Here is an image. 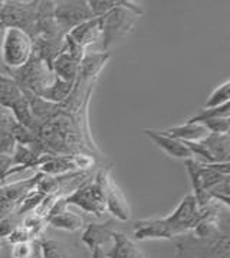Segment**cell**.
<instances>
[{
    "instance_id": "277c9868",
    "label": "cell",
    "mask_w": 230,
    "mask_h": 258,
    "mask_svg": "<svg viewBox=\"0 0 230 258\" xmlns=\"http://www.w3.org/2000/svg\"><path fill=\"white\" fill-rule=\"evenodd\" d=\"M229 237L203 238L188 232L171 242L177 248L176 258H230Z\"/></svg>"
},
{
    "instance_id": "e575fe53",
    "label": "cell",
    "mask_w": 230,
    "mask_h": 258,
    "mask_svg": "<svg viewBox=\"0 0 230 258\" xmlns=\"http://www.w3.org/2000/svg\"><path fill=\"white\" fill-rule=\"evenodd\" d=\"M6 244H8V242H6V239H3V238H0V252L3 251V248L6 247Z\"/></svg>"
},
{
    "instance_id": "6da1fadb",
    "label": "cell",
    "mask_w": 230,
    "mask_h": 258,
    "mask_svg": "<svg viewBox=\"0 0 230 258\" xmlns=\"http://www.w3.org/2000/svg\"><path fill=\"white\" fill-rule=\"evenodd\" d=\"M204 215V208H199L193 194H187L178 202L177 208L164 218L140 219L134 224V238L146 239H167L186 235L197 227Z\"/></svg>"
},
{
    "instance_id": "5bb4252c",
    "label": "cell",
    "mask_w": 230,
    "mask_h": 258,
    "mask_svg": "<svg viewBox=\"0 0 230 258\" xmlns=\"http://www.w3.org/2000/svg\"><path fill=\"white\" fill-rule=\"evenodd\" d=\"M105 209L121 222H127L131 218V208L128 205L126 197L111 179L105 187Z\"/></svg>"
},
{
    "instance_id": "f546056e",
    "label": "cell",
    "mask_w": 230,
    "mask_h": 258,
    "mask_svg": "<svg viewBox=\"0 0 230 258\" xmlns=\"http://www.w3.org/2000/svg\"><path fill=\"white\" fill-rule=\"evenodd\" d=\"M32 241H33V239H32L31 232L23 227V225L16 228L11 235L6 238V242H8V244H12V245L22 244V242H32Z\"/></svg>"
},
{
    "instance_id": "3957f363",
    "label": "cell",
    "mask_w": 230,
    "mask_h": 258,
    "mask_svg": "<svg viewBox=\"0 0 230 258\" xmlns=\"http://www.w3.org/2000/svg\"><path fill=\"white\" fill-rule=\"evenodd\" d=\"M187 167L188 176L193 186V197L196 198V202L199 208H206L211 202L209 197V190H211L216 185H219L221 180H224L230 173V163H200L194 157L184 160Z\"/></svg>"
},
{
    "instance_id": "ba28073f",
    "label": "cell",
    "mask_w": 230,
    "mask_h": 258,
    "mask_svg": "<svg viewBox=\"0 0 230 258\" xmlns=\"http://www.w3.org/2000/svg\"><path fill=\"white\" fill-rule=\"evenodd\" d=\"M38 2H5L0 11V23L5 28L21 29L32 39L35 38V22H36Z\"/></svg>"
},
{
    "instance_id": "7a4b0ae2",
    "label": "cell",
    "mask_w": 230,
    "mask_h": 258,
    "mask_svg": "<svg viewBox=\"0 0 230 258\" xmlns=\"http://www.w3.org/2000/svg\"><path fill=\"white\" fill-rule=\"evenodd\" d=\"M144 12L140 5L130 0H118L114 9L99 18L101 22V36H102V51L108 52L115 42L126 38L136 26L137 19Z\"/></svg>"
},
{
    "instance_id": "4fadbf2b",
    "label": "cell",
    "mask_w": 230,
    "mask_h": 258,
    "mask_svg": "<svg viewBox=\"0 0 230 258\" xmlns=\"http://www.w3.org/2000/svg\"><path fill=\"white\" fill-rule=\"evenodd\" d=\"M114 231V221H106L102 224L89 222L88 225H85L81 241L92 252L96 248H102L106 242L112 241Z\"/></svg>"
},
{
    "instance_id": "4dcf8cb0",
    "label": "cell",
    "mask_w": 230,
    "mask_h": 258,
    "mask_svg": "<svg viewBox=\"0 0 230 258\" xmlns=\"http://www.w3.org/2000/svg\"><path fill=\"white\" fill-rule=\"evenodd\" d=\"M33 249V241L32 242H22L12 247V258H28Z\"/></svg>"
},
{
    "instance_id": "44dd1931",
    "label": "cell",
    "mask_w": 230,
    "mask_h": 258,
    "mask_svg": "<svg viewBox=\"0 0 230 258\" xmlns=\"http://www.w3.org/2000/svg\"><path fill=\"white\" fill-rule=\"evenodd\" d=\"M204 147L209 150L214 163L229 162L230 157V137L229 135H209L201 140Z\"/></svg>"
},
{
    "instance_id": "d6a6232c",
    "label": "cell",
    "mask_w": 230,
    "mask_h": 258,
    "mask_svg": "<svg viewBox=\"0 0 230 258\" xmlns=\"http://www.w3.org/2000/svg\"><path fill=\"white\" fill-rule=\"evenodd\" d=\"M28 258H42V254H41V247H39L38 241H33V249H32V254Z\"/></svg>"
},
{
    "instance_id": "d6986e66",
    "label": "cell",
    "mask_w": 230,
    "mask_h": 258,
    "mask_svg": "<svg viewBox=\"0 0 230 258\" xmlns=\"http://www.w3.org/2000/svg\"><path fill=\"white\" fill-rule=\"evenodd\" d=\"M73 83H66L59 80L58 77L53 75V81L46 88H43L41 93L38 94L36 97L41 98L43 101L51 104H62L63 101H66L69 98V95L73 90Z\"/></svg>"
},
{
    "instance_id": "30bf717a",
    "label": "cell",
    "mask_w": 230,
    "mask_h": 258,
    "mask_svg": "<svg viewBox=\"0 0 230 258\" xmlns=\"http://www.w3.org/2000/svg\"><path fill=\"white\" fill-rule=\"evenodd\" d=\"M43 173H36L33 177L19 180L11 185L0 186V219L11 215L21 205V202L36 187Z\"/></svg>"
},
{
    "instance_id": "9c48e42d",
    "label": "cell",
    "mask_w": 230,
    "mask_h": 258,
    "mask_svg": "<svg viewBox=\"0 0 230 258\" xmlns=\"http://www.w3.org/2000/svg\"><path fill=\"white\" fill-rule=\"evenodd\" d=\"M55 21L63 35L69 33L73 28L86 21L94 19L95 16L85 0H66V2H55Z\"/></svg>"
},
{
    "instance_id": "4316f807",
    "label": "cell",
    "mask_w": 230,
    "mask_h": 258,
    "mask_svg": "<svg viewBox=\"0 0 230 258\" xmlns=\"http://www.w3.org/2000/svg\"><path fill=\"white\" fill-rule=\"evenodd\" d=\"M22 221H23V217L18 215L16 212H12L11 215L0 219V238L6 239L16 228L21 227Z\"/></svg>"
},
{
    "instance_id": "52a82bcc",
    "label": "cell",
    "mask_w": 230,
    "mask_h": 258,
    "mask_svg": "<svg viewBox=\"0 0 230 258\" xmlns=\"http://www.w3.org/2000/svg\"><path fill=\"white\" fill-rule=\"evenodd\" d=\"M8 75L21 87L23 91L33 95L42 91L53 81V74L51 68L38 56L32 55V58L23 67L18 70H8Z\"/></svg>"
},
{
    "instance_id": "8fae6325",
    "label": "cell",
    "mask_w": 230,
    "mask_h": 258,
    "mask_svg": "<svg viewBox=\"0 0 230 258\" xmlns=\"http://www.w3.org/2000/svg\"><path fill=\"white\" fill-rule=\"evenodd\" d=\"M55 2H38L36 22H35V38H61L65 36L55 21ZM33 38V39H35Z\"/></svg>"
},
{
    "instance_id": "836d02e7",
    "label": "cell",
    "mask_w": 230,
    "mask_h": 258,
    "mask_svg": "<svg viewBox=\"0 0 230 258\" xmlns=\"http://www.w3.org/2000/svg\"><path fill=\"white\" fill-rule=\"evenodd\" d=\"M92 258H106L105 257V251L102 248H96L95 251H92Z\"/></svg>"
},
{
    "instance_id": "8992f818",
    "label": "cell",
    "mask_w": 230,
    "mask_h": 258,
    "mask_svg": "<svg viewBox=\"0 0 230 258\" xmlns=\"http://www.w3.org/2000/svg\"><path fill=\"white\" fill-rule=\"evenodd\" d=\"M2 62L6 70H18L29 61L33 55V41L29 35L16 28H6L2 48Z\"/></svg>"
},
{
    "instance_id": "d590c367",
    "label": "cell",
    "mask_w": 230,
    "mask_h": 258,
    "mask_svg": "<svg viewBox=\"0 0 230 258\" xmlns=\"http://www.w3.org/2000/svg\"><path fill=\"white\" fill-rule=\"evenodd\" d=\"M3 5H5V2H3V0H0V11H2V8H3Z\"/></svg>"
},
{
    "instance_id": "2e32d148",
    "label": "cell",
    "mask_w": 230,
    "mask_h": 258,
    "mask_svg": "<svg viewBox=\"0 0 230 258\" xmlns=\"http://www.w3.org/2000/svg\"><path fill=\"white\" fill-rule=\"evenodd\" d=\"M112 241H114V245L111 248V251L105 252L106 258H146L140 247L124 232L114 231Z\"/></svg>"
},
{
    "instance_id": "e0dca14e",
    "label": "cell",
    "mask_w": 230,
    "mask_h": 258,
    "mask_svg": "<svg viewBox=\"0 0 230 258\" xmlns=\"http://www.w3.org/2000/svg\"><path fill=\"white\" fill-rule=\"evenodd\" d=\"M76 45H79L81 48H86L88 45L94 43L98 41V38L101 36V22L99 18H94L91 21H86L81 25H78L76 28H73L69 33H66Z\"/></svg>"
},
{
    "instance_id": "cb8c5ba5",
    "label": "cell",
    "mask_w": 230,
    "mask_h": 258,
    "mask_svg": "<svg viewBox=\"0 0 230 258\" xmlns=\"http://www.w3.org/2000/svg\"><path fill=\"white\" fill-rule=\"evenodd\" d=\"M230 115V105L229 103L223 104L220 107L214 108H203L200 110L199 114L193 115L191 118H188L186 123H203L206 120H213V118H224Z\"/></svg>"
},
{
    "instance_id": "ffe728a7",
    "label": "cell",
    "mask_w": 230,
    "mask_h": 258,
    "mask_svg": "<svg viewBox=\"0 0 230 258\" xmlns=\"http://www.w3.org/2000/svg\"><path fill=\"white\" fill-rule=\"evenodd\" d=\"M46 224L55 229H62V231H68V232H76V231H81L85 228L84 218L72 211H68V209H63L61 212L46 218Z\"/></svg>"
},
{
    "instance_id": "7c38bea8",
    "label": "cell",
    "mask_w": 230,
    "mask_h": 258,
    "mask_svg": "<svg viewBox=\"0 0 230 258\" xmlns=\"http://www.w3.org/2000/svg\"><path fill=\"white\" fill-rule=\"evenodd\" d=\"M143 133L146 136H148V137L153 140V143L157 146L158 149H161L166 155L170 156V157H173V159L187 160V159H191V157H193L191 153H190V150L187 149V146L184 145L183 142L177 140V139L166 135L164 132H156V130L147 128Z\"/></svg>"
},
{
    "instance_id": "7402d4cb",
    "label": "cell",
    "mask_w": 230,
    "mask_h": 258,
    "mask_svg": "<svg viewBox=\"0 0 230 258\" xmlns=\"http://www.w3.org/2000/svg\"><path fill=\"white\" fill-rule=\"evenodd\" d=\"M109 53H85L82 61L79 63V73H78V80H89L92 75L98 74L101 68L105 67L106 61L109 59Z\"/></svg>"
},
{
    "instance_id": "9a60e30c",
    "label": "cell",
    "mask_w": 230,
    "mask_h": 258,
    "mask_svg": "<svg viewBox=\"0 0 230 258\" xmlns=\"http://www.w3.org/2000/svg\"><path fill=\"white\" fill-rule=\"evenodd\" d=\"M79 63L81 62L75 59L72 55L63 49L51 65V71L55 77L59 80L66 81V83H73L78 80V73H79Z\"/></svg>"
},
{
    "instance_id": "ac0fdd59",
    "label": "cell",
    "mask_w": 230,
    "mask_h": 258,
    "mask_svg": "<svg viewBox=\"0 0 230 258\" xmlns=\"http://www.w3.org/2000/svg\"><path fill=\"white\" fill-rule=\"evenodd\" d=\"M166 135L177 139L183 143H196L204 140L210 135L207 128L200 123H184L181 125L170 127L167 130H163Z\"/></svg>"
},
{
    "instance_id": "83f0119b",
    "label": "cell",
    "mask_w": 230,
    "mask_h": 258,
    "mask_svg": "<svg viewBox=\"0 0 230 258\" xmlns=\"http://www.w3.org/2000/svg\"><path fill=\"white\" fill-rule=\"evenodd\" d=\"M203 124L210 135H229L230 132V118L224 117V118H213V120H206Z\"/></svg>"
},
{
    "instance_id": "1f68e13d",
    "label": "cell",
    "mask_w": 230,
    "mask_h": 258,
    "mask_svg": "<svg viewBox=\"0 0 230 258\" xmlns=\"http://www.w3.org/2000/svg\"><path fill=\"white\" fill-rule=\"evenodd\" d=\"M71 159H72L73 167H78V169H86L91 165H94V159L86 155L71 156Z\"/></svg>"
},
{
    "instance_id": "484cf974",
    "label": "cell",
    "mask_w": 230,
    "mask_h": 258,
    "mask_svg": "<svg viewBox=\"0 0 230 258\" xmlns=\"http://www.w3.org/2000/svg\"><path fill=\"white\" fill-rule=\"evenodd\" d=\"M209 197L211 201L220 202L221 205L229 208L230 205V177L227 176L224 180H221L219 185H216L211 190H209Z\"/></svg>"
},
{
    "instance_id": "d4e9b609",
    "label": "cell",
    "mask_w": 230,
    "mask_h": 258,
    "mask_svg": "<svg viewBox=\"0 0 230 258\" xmlns=\"http://www.w3.org/2000/svg\"><path fill=\"white\" fill-rule=\"evenodd\" d=\"M230 98V81H224L219 87L214 88V91L210 94L209 100L204 104V108H214L223 104L229 103Z\"/></svg>"
},
{
    "instance_id": "603a6c76",
    "label": "cell",
    "mask_w": 230,
    "mask_h": 258,
    "mask_svg": "<svg viewBox=\"0 0 230 258\" xmlns=\"http://www.w3.org/2000/svg\"><path fill=\"white\" fill-rule=\"evenodd\" d=\"M36 241L41 247L42 258H75L71 248L59 239L39 238Z\"/></svg>"
},
{
    "instance_id": "5b68a950",
    "label": "cell",
    "mask_w": 230,
    "mask_h": 258,
    "mask_svg": "<svg viewBox=\"0 0 230 258\" xmlns=\"http://www.w3.org/2000/svg\"><path fill=\"white\" fill-rule=\"evenodd\" d=\"M109 175L106 170H101L95 176L94 180L86 182L73 190L71 195L62 198L65 207L69 205L81 208L86 214H91L96 218H102L106 212L105 209V187L109 182Z\"/></svg>"
},
{
    "instance_id": "f1b7e54d",
    "label": "cell",
    "mask_w": 230,
    "mask_h": 258,
    "mask_svg": "<svg viewBox=\"0 0 230 258\" xmlns=\"http://www.w3.org/2000/svg\"><path fill=\"white\" fill-rule=\"evenodd\" d=\"M16 146L18 143L11 132H0V155H13Z\"/></svg>"
}]
</instances>
